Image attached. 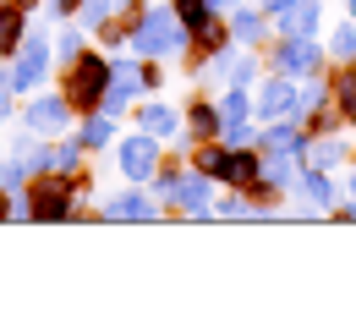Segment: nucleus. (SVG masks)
I'll list each match as a JSON object with an SVG mask.
<instances>
[{
  "mask_svg": "<svg viewBox=\"0 0 356 318\" xmlns=\"http://www.w3.org/2000/svg\"><path fill=\"white\" fill-rule=\"evenodd\" d=\"M110 77H115V66L104 61V55H93V49H83L77 61H72V72H66V104L72 110H83V116H93V110H104V88H110Z\"/></svg>",
  "mask_w": 356,
  "mask_h": 318,
  "instance_id": "obj_1",
  "label": "nucleus"
},
{
  "mask_svg": "<svg viewBox=\"0 0 356 318\" xmlns=\"http://www.w3.org/2000/svg\"><path fill=\"white\" fill-rule=\"evenodd\" d=\"M72 203H77V182L72 176H28V220H66L72 214Z\"/></svg>",
  "mask_w": 356,
  "mask_h": 318,
  "instance_id": "obj_2",
  "label": "nucleus"
},
{
  "mask_svg": "<svg viewBox=\"0 0 356 318\" xmlns=\"http://www.w3.org/2000/svg\"><path fill=\"white\" fill-rule=\"evenodd\" d=\"M186 45V28H181L176 11H143V22L132 28V49L143 61H154V55H165V49Z\"/></svg>",
  "mask_w": 356,
  "mask_h": 318,
  "instance_id": "obj_3",
  "label": "nucleus"
},
{
  "mask_svg": "<svg viewBox=\"0 0 356 318\" xmlns=\"http://www.w3.org/2000/svg\"><path fill=\"white\" fill-rule=\"evenodd\" d=\"M121 170H127V182H148L159 170V143H154V132H137V137L121 143Z\"/></svg>",
  "mask_w": 356,
  "mask_h": 318,
  "instance_id": "obj_4",
  "label": "nucleus"
},
{
  "mask_svg": "<svg viewBox=\"0 0 356 318\" xmlns=\"http://www.w3.org/2000/svg\"><path fill=\"white\" fill-rule=\"evenodd\" d=\"M268 11L280 17V28H285V39H312L318 33V0H268ZM264 11V17H268Z\"/></svg>",
  "mask_w": 356,
  "mask_h": 318,
  "instance_id": "obj_5",
  "label": "nucleus"
},
{
  "mask_svg": "<svg viewBox=\"0 0 356 318\" xmlns=\"http://www.w3.org/2000/svg\"><path fill=\"white\" fill-rule=\"evenodd\" d=\"M258 176H264V159H258V148H230V154H225L220 182L230 186V192H247V186H258Z\"/></svg>",
  "mask_w": 356,
  "mask_h": 318,
  "instance_id": "obj_6",
  "label": "nucleus"
},
{
  "mask_svg": "<svg viewBox=\"0 0 356 318\" xmlns=\"http://www.w3.org/2000/svg\"><path fill=\"white\" fill-rule=\"evenodd\" d=\"M44 72H49V39H28L17 66H11V88H39Z\"/></svg>",
  "mask_w": 356,
  "mask_h": 318,
  "instance_id": "obj_7",
  "label": "nucleus"
},
{
  "mask_svg": "<svg viewBox=\"0 0 356 318\" xmlns=\"http://www.w3.org/2000/svg\"><path fill=\"white\" fill-rule=\"evenodd\" d=\"M66 121H72V104H66V93H39V99L28 104V127H33V132H49V137H55Z\"/></svg>",
  "mask_w": 356,
  "mask_h": 318,
  "instance_id": "obj_8",
  "label": "nucleus"
},
{
  "mask_svg": "<svg viewBox=\"0 0 356 318\" xmlns=\"http://www.w3.org/2000/svg\"><path fill=\"white\" fill-rule=\"evenodd\" d=\"M225 39H230V28H225L220 17H209V22H197L192 28V66H203V61H214L225 49Z\"/></svg>",
  "mask_w": 356,
  "mask_h": 318,
  "instance_id": "obj_9",
  "label": "nucleus"
},
{
  "mask_svg": "<svg viewBox=\"0 0 356 318\" xmlns=\"http://www.w3.org/2000/svg\"><path fill=\"white\" fill-rule=\"evenodd\" d=\"M280 72H285V77L318 72V45H312V39H285V45H280Z\"/></svg>",
  "mask_w": 356,
  "mask_h": 318,
  "instance_id": "obj_10",
  "label": "nucleus"
},
{
  "mask_svg": "<svg viewBox=\"0 0 356 318\" xmlns=\"http://www.w3.org/2000/svg\"><path fill=\"white\" fill-rule=\"evenodd\" d=\"M285 110H296V88L285 83V77H268L264 83V93H258V116H285Z\"/></svg>",
  "mask_w": 356,
  "mask_h": 318,
  "instance_id": "obj_11",
  "label": "nucleus"
},
{
  "mask_svg": "<svg viewBox=\"0 0 356 318\" xmlns=\"http://www.w3.org/2000/svg\"><path fill=\"white\" fill-rule=\"evenodd\" d=\"M176 209H192V214H209V176H181L176 192H170Z\"/></svg>",
  "mask_w": 356,
  "mask_h": 318,
  "instance_id": "obj_12",
  "label": "nucleus"
},
{
  "mask_svg": "<svg viewBox=\"0 0 356 318\" xmlns=\"http://www.w3.org/2000/svg\"><path fill=\"white\" fill-rule=\"evenodd\" d=\"M186 127H192V137H197V143H214V137L225 132V116L214 110V104H203V99H197V104L186 110Z\"/></svg>",
  "mask_w": 356,
  "mask_h": 318,
  "instance_id": "obj_13",
  "label": "nucleus"
},
{
  "mask_svg": "<svg viewBox=\"0 0 356 318\" xmlns=\"http://www.w3.org/2000/svg\"><path fill=\"white\" fill-rule=\"evenodd\" d=\"M22 17H28L22 6H11V0L0 6V55H11V49L22 45Z\"/></svg>",
  "mask_w": 356,
  "mask_h": 318,
  "instance_id": "obj_14",
  "label": "nucleus"
},
{
  "mask_svg": "<svg viewBox=\"0 0 356 318\" xmlns=\"http://www.w3.org/2000/svg\"><path fill=\"white\" fill-rule=\"evenodd\" d=\"M104 214H110V220H154V203H148L143 192H127V198H115Z\"/></svg>",
  "mask_w": 356,
  "mask_h": 318,
  "instance_id": "obj_15",
  "label": "nucleus"
},
{
  "mask_svg": "<svg viewBox=\"0 0 356 318\" xmlns=\"http://www.w3.org/2000/svg\"><path fill=\"white\" fill-rule=\"evenodd\" d=\"M110 137H115V127H110V116L99 110V116H88V121H83V132H77V148H104Z\"/></svg>",
  "mask_w": 356,
  "mask_h": 318,
  "instance_id": "obj_16",
  "label": "nucleus"
},
{
  "mask_svg": "<svg viewBox=\"0 0 356 318\" xmlns=\"http://www.w3.org/2000/svg\"><path fill=\"white\" fill-rule=\"evenodd\" d=\"M143 132H154V137H165V132H176V110L170 104H143Z\"/></svg>",
  "mask_w": 356,
  "mask_h": 318,
  "instance_id": "obj_17",
  "label": "nucleus"
},
{
  "mask_svg": "<svg viewBox=\"0 0 356 318\" xmlns=\"http://www.w3.org/2000/svg\"><path fill=\"white\" fill-rule=\"evenodd\" d=\"M258 148H268V154H291V159H296V154H302V132H296V127H274Z\"/></svg>",
  "mask_w": 356,
  "mask_h": 318,
  "instance_id": "obj_18",
  "label": "nucleus"
},
{
  "mask_svg": "<svg viewBox=\"0 0 356 318\" xmlns=\"http://www.w3.org/2000/svg\"><path fill=\"white\" fill-rule=\"evenodd\" d=\"M170 11L181 17V28H186V33H192L197 22H209V17H214V6H209V0H170Z\"/></svg>",
  "mask_w": 356,
  "mask_h": 318,
  "instance_id": "obj_19",
  "label": "nucleus"
},
{
  "mask_svg": "<svg viewBox=\"0 0 356 318\" xmlns=\"http://www.w3.org/2000/svg\"><path fill=\"white\" fill-rule=\"evenodd\" d=\"M230 33H236V39H264V11H247V6H241L236 22H230Z\"/></svg>",
  "mask_w": 356,
  "mask_h": 318,
  "instance_id": "obj_20",
  "label": "nucleus"
},
{
  "mask_svg": "<svg viewBox=\"0 0 356 318\" xmlns=\"http://www.w3.org/2000/svg\"><path fill=\"white\" fill-rule=\"evenodd\" d=\"M334 159H346V143H334V137L312 143V165H318V170H323V165H334Z\"/></svg>",
  "mask_w": 356,
  "mask_h": 318,
  "instance_id": "obj_21",
  "label": "nucleus"
},
{
  "mask_svg": "<svg viewBox=\"0 0 356 318\" xmlns=\"http://www.w3.org/2000/svg\"><path fill=\"white\" fill-rule=\"evenodd\" d=\"M302 192H307V203H329V198H334V186L323 182L318 170H307V176H302Z\"/></svg>",
  "mask_w": 356,
  "mask_h": 318,
  "instance_id": "obj_22",
  "label": "nucleus"
},
{
  "mask_svg": "<svg viewBox=\"0 0 356 318\" xmlns=\"http://www.w3.org/2000/svg\"><path fill=\"white\" fill-rule=\"evenodd\" d=\"M340 110H346V121H356V72H340Z\"/></svg>",
  "mask_w": 356,
  "mask_h": 318,
  "instance_id": "obj_23",
  "label": "nucleus"
},
{
  "mask_svg": "<svg viewBox=\"0 0 356 318\" xmlns=\"http://www.w3.org/2000/svg\"><path fill=\"white\" fill-rule=\"evenodd\" d=\"M22 182H28V165H22V159H0V186H6V192H17Z\"/></svg>",
  "mask_w": 356,
  "mask_h": 318,
  "instance_id": "obj_24",
  "label": "nucleus"
},
{
  "mask_svg": "<svg viewBox=\"0 0 356 318\" xmlns=\"http://www.w3.org/2000/svg\"><path fill=\"white\" fill-rule=\"evenodd\" d=\"M247 110H252V104H247V93H241V88H236V93H225V104H220V116H225V121H241Z\"/></svg>",
  "mask_w": 356,
  "mask_h": 318,
  "instance_id": "obj_25",
  "label": "nucleus"
},
{
  "mask_svg": "<svg viewBox=\"0 0 356 318\" xmlns=\"http://www.w3.org/2000/svg\"><path fill=\"white\" fill-rule=\"evenodd\" d=\"M110 6H115V0H83V11H77V17H83V22H93V28H99V22L110 17Z\"/></svg>",
  "mask_w": 356,
  "mask_h": 318,
  "instance_id": "obj_26",
  "label": "nucleus"
},
{
  "mask_svg": "<svg viewBox=\"0 0 356 318\" xmlns=\"http://www.w3.org/2000/svg\"><path fill=\"white\" fill-rule=\"evenodd\" d=\"M55 55H60V61H77V55H83V33H60Z\"/></svg>",
  "mask_w": 356,
  "mask_h": 318,
  "instance_id": "obj_27",
  "label": "nucleus"
},
{
  "mask_svg": "<svg viewBox=\"0 0 356 318\" xmlns=\"http://www.w3.org/2000/svg\"><path fill=\"white\" fill-rule=\"evenodd\" d=\"M176 182H181V170H176V165H165V170H159V182H154V186H159V198H170Z\"/></svg>",
  "mask_w": 356,
  "mask_h": 318,
  "instance_id": "obj_28",
  "label": "nucleus"
},
{
  "mask_svg": "<svg viewBox=\"0 0 356 318\" xmlns=\"http://www.w3.org/2000/svg\"><path fill=\"white\" fill-rule=\"evenodd\" d=\"M334 55H356V28H340V33H334Z\"/></svg>",
  "mask_w": 356,
  "mask_h": 318,
  "instance_id": "obj_29",
  "label": "nucleus"
},
{
  "mask_svg": "<svg viewBox=\"0 0 356 318\" xmlns=\"http://www.w3.org/2000/svg\"><path fill=\"white\" fill-rule=\"evenodd\" d=\"M17 214H28V203H11L6 186H0V220H17Z\"/></svg>",
  "mask_w": 356,
  "mask_h": 318,
  "instance_id": "obj_30",
  "label": "nucleus"
},
{
  "mask_svg": "<svg viewBox=\"0 0 356 318\" xmlns=\"http://www.w3.org/2000/svg\"><path fill=\"white\" fill-rule=\"evenodd\" d=\"M55 11H60V17H77V11H83V0H55Z\"/></svg>",
  "mask_w": 356,
  "mask_h": 318,
  "instance_id": "obj_31",
  "label": "nucleus"
},
{
  "mask_svg": "<svg viewBox=\"0 0 356 318\" xmlns=\"http://www.w3.org/2000/svg\"><path fill=\"white\" fill-rule=\"evenodd\" d=\"M209 6H214V11H230V6H236V0H209Z\"/></svg>",
  "mask_w": 356,
  "mask_h": 318,
  "instance_id": "obj_32",
  "label": "nucleus"
},
{
  "mask_svg": "<svg viewBox=\"0 0 356 318\" xmlns=\"http://www.w3.org/2000/svg\"><path fill=\"white\" fill-rule=\"evenodd\" d=\"M11 6H22V11H33V6H39V0H11Z\"/></svg>",
  "mask_w": 356,
  "mask_h": 318,
  "instance_id": "obj_33",
  "label": "nucleus"
},
{
  "mask_svg": "<svg viewBox=\"0 0 356 318\" xmlns=\"http://www.w3.org/2000/svg\"><path fill=\"white\" fill-rule=\"evenodd\" d=\"M6 110H11V104H6V93H0V121H6Z\"/></svg>",
  "mask_w": 356,
  "mask_h": 318,
  "instance_id": "obj_34",
  "label": "nucleus"
},
{
  "mask_svg": "<svg viewBox=\"0 0 356 318\" xmlns=\"http://www.w3.org/2000/svg\"><path fill=\"white\" fill-rule=\"evenodd\" d=\"M351 192H356V170H351Z\"/></svg>",
  "mask_w": 356,
  "mask_h": 318,
  "instance_id": "obj_35",
  "label": "nucleus"
}]
</instances>
